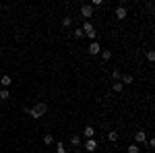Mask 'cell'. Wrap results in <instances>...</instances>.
Returning <instances> with one entry per match:
<instances>
[{
    "label": "cell",
    "mask_w": 155,
    "mask_h": 153,
    "mask_svg": "<svg viewBox=\"0 0 155 153\" xmlns=\"http://www.w3.org/2000/svg\"><path fill=\"white\" fill-rule=\"evenodd\" d=\"M147 145H149V147L153 149V147H155V139H147Z\"/></svg>",
    "instance_id": "24"
},
{
    "label": "cell",
    "mask_w": 155,
    "mask_h": 153,
    "mask_svg": "<svg viewBox=\"0 0 155 153\" xmlns=\"http://www.w3.org/2000/svg\"><path fill=\"white\" fill-rule=\"evenodd\" d=\"M99 54H101V58H104V60L112 58V50H104V48H101V52H99Z\"/></svg>",
    "instance_id": "14"
},
{
    "label": "cell",
    "mask_w": 155,
    "mask_h": 153,
    "mask_svg": "<svg viewBox=\"0 0 155 153\" xmlns=\"http://www.w3.org/2000/svg\"><path fill=\"white\" fill-rule=\"evenodd\" d=\"M83 137L85 139H95V128H93V126H85L83 128Z\"/></svg>",
    "instance_id": "9"
},
{
    "label": "cell",
    "mask_w": 155,
    "mask_h": 153,
    "mask_svg": "<svg viewBox=\"0 0 155 153\" xmlns=\"http://www.w3.org/2000/svg\"><path fill=\"white\" fill-rule=\"evenodd\" d=\"M145 141H147V132H145V130H137V132H134V143H137V145H143Z\"/></svg>",
    "instance_id": "7"
},
{
    "label": "cell",
    "mask_w": 155,
    "mask_h": 153,
    "mask_svg": "<svg viewBox=\"0 0 155 153\" xmlns=\"http://www.w3.org/2000/svg\"><path fill=\"white\" fill-rule=\"evenodd\" d=\"M112 89H114L116 93H120V91L124 89V85H122V83H120V81H116V83H114V85H112Z\"/></svg>",
    "instance_id": "16"
},
{
    "label": "cell",
    "mask_w": 155,
    "mask_h": 153,
    "mask_svg": "<svg viewBox=\"0 0 155 153\" xmlns=\"http://www.w3.org/2000/svg\"><path fill=\"white\" fill-rule=\"evenodd\" d=\"M132 81H134V77H132V75H122V77H120V83H122V85H124V83H126V85H130Z\"/></svg>",
    "instance_id": "11"
},
{
    "label": "cell",
    "mask_w": 155,
    "mask_h": 153,
    "mask_svg": "<svg viewBox=\"0 0 155 153\" xmlns=\"http://www.w3.org/2000/svg\"><path fill=\"white\" fill-rule=\"evenodd\" d=\"M81 143H83V141H81L79 135H72V137H71V145H72V147H81Z\"/></svg>",
    "instance_id": "12"
},
{
    "label": "cell",
    "mask_w": 155,
    "mask_h": 153,
    "mask_svg": "<svg viewBox=\"0 0 155 153\" xmlns=\"http://www.w3.org/2000/svg\"><path fill=\"white\" fill-rule=\"evenodd\" d=\"M11 83H12L11 75H2V79H0V87H2V89H8V87H11Z\"/></svg>",
    "instance_id": "8"
},
{
    "label": "cell",
    "mask_w": 155,
    "mask_h": 153,
    "mask_svg": "<svg viewBox=\"0 0 155 153\" xmlns=\"http://www.w3.org/2000/svg\"><path fill=\"white\" fill-rule=\"evenodd\" d=\"M74 37H77V39H83V37H85V33H83V29H81V27H77V31H74Z\"/></svg>",
    "instance_id": "18"
},
{
    "label": "cell",
    "mask_w": 155,
    "mask_h": 153,
    "mask_svg": "<svg viewBox=\"0 0 155 153\" xmlns=\"http://www.w3.org/2000/svg\"><path fill=\"white\" fill-rule=\"evenodd\" d=\"M11 97V91L8 89H0V99H8Z\"/></svg>",
    "instance_id": "17"
},
{
    "label": "cell",
    "mask_w": 155,
    "mask_h": 153,
    "mask_svg": "<svg viewBox=\"0 0 155 153\" xmlns=\"http://www.w3.org/2000/svg\"><path fill=\"white\" fill-rule=\"evenodd\" d=\"M110 77H112V81H120V77H122V75H120V71H112Z\"/></svg>",
    "instance_id": "20"
},
{
    "label": "cell",
    "mask_w": 155,
    "mask_h": 153,
    "mask_svg": "<svg viewBox=\"0 0 155 153\" xmlns=\"http://www.w3.org/2000/svg\"><path fill=\"white\" fill-rule=\"evenodd\" d=\"M87 50H89V54H91V56H97V54L101 52V46H99V42L95 39V42H91V44H89Z\"/></svg>",
    "instance_id": "6"
},
{
    "label": "cell",
    "mask_w": 155,
    "mask_h": 153,
    "mask_svg": "<svg viewBox=\"0 0 155 153\" xmlns=\"http://www.w3.org/2000/svg\"><path fill=\"white\" fill-rule=\"evenodd\" d=\"M118 139H120V135L116 130H110V132H107V141L110 143H118Z\"/></svg>",
    "instance_id": "10"
},
{
    "label": "cell",
    "mask_w": 155,
    "mask_h": 153,
    "mask_svg": "<svg viewBox=\"0 0 155 153\" xmlns=\"http://www.w3.org/2000/svg\"><path fill=\"white\" fill-rule=\"evenodd\" d=\"M74 153H85V151H81V149H74Z\"/></svg>",
    "instance_id": "25"
},
{
    "label": "cell",
    "mask_w": 155,
    "mask_h": 153,
    "mask_svg": "<svg viewBox=\"0 0 155 153\" xmlns=\"http://www.w3.org/2000/svg\"><path fill=\"white\" fill-rule=\"evenodd\" d=\"M62 25H64V27H71L72 25V17H64V19H62Z\"/></svg>",
    "instance_id": "19"
},
{
    "label": "cell",
    "mask_w": 155,
    "mask_h": 153,
    "mask_svg": "<svg viewBox=\"0 0 155 153\" xmlns=\"http://www.w3.org/2000/svg\"><path fill=\"white\" fill-rule=\"evenodd\" d=\"M25 112H27V116H31L33 120H39V118H41L44 114H46V112H48V106H46L44 101H37L33 108H27Z\"/></svg>",
    "instance_id": "1"
},
{
    "label": "cell",
    "mask_w": 155,
    "mask_h": 153,
    "mask_svg": "<svg viewBox=\"0 0 155 153\" xmlns=\"http://www.w3.org/2000/svg\"><path fill=\"white\" fill-rule=\"evenodd\" d=\"M56 153H66V149H64V145H62V143L56 145Z\"/></svg>",
    "instance_id": "22"
},
{
    "label": "cell",
    "mask_w": 155,
    "mask_h": 153,
    "mask_svg": "<svg viewBox=\"0 0 155 153\" xmlns=\"http://www.w3.org/2000/svg\"><path fill=\"white\" fill-rule=\"evenodd\" d=\"M0 89H2V87H0Z\"/></svg>",
    "instance_id": "26"
},
{
    "label": "cell",
    "mask_w": 155,
    "mask_h": 153,
    "mask_svg": "<svg viewBox=\"0 0 155 153\" xmlns=\"http://www.w3.org/2000/svg\"><path fill=\"white\" fill-rule=\"evenodd\" d=\"M128 153H141V145H137V143L128 145Z\"/></svg>",
    "instance_id": "13"
},
{
    "label": "cell",
    "mask_w": 155,
    "mask_h": 153,
    "mask_svg": "<svg viewBox=\"0 0 155 153\" xmlns=\"http://www.w3.org/2000/svg\"><path fill=\"white\" fill-rule=\"evenodd\" d=\"M114 15H116V19H118V21H124V19H126V6H124V4H120V6H116V11H114Z\"/></svg>",
    "instance_id": "5"
},
{
    "label": "cell",
    "mask_w": 155,
    "mask_h": 153,
    "mask_svg": "<svg viewBox=\"0 0 155 153\" xmlns=\"http://www.w3.org/2000/svg\"><path fill=\"white\" fill-rule=\"evenodd\" d=\"M83 33H85V37H89L91 42H95V37H97V33H95V27H93V23L91 21H85L83 23Z\"/></svg>",
    "instance_id": "2"
},
{
    "label": "cell",
    "mask_w": 155,
    "mask_h": 153,
    "mask_svg": "<svg viewBox=\"0 0 155 153\" xmlns=\"http://www.w3.org/2000/svg\"><path fill=\"white\" fill-rule=\"evenodd\" d=\"M147 60H149V62H153V60H155V52H153V50H147Z\"/></svg>",
    "instance_id": "21"
},
{
    "label": "cell",
    "mask_w": 155,
    "mask_h": 153,
    "mask_svg": "<svg viewBox=\"0 0 155 153\" xmlns=\"http://www.w3.org/2000/svg\"><path fill=\"white\" fill-rule=\"evenodd\" d=\"M101 4H104L101 0H93V4H91V6H93V8H97V6H101Z\"/></svg>",
    "instance_id": "23"
},
{
    "label": "cell",
    "mask_w": 155,
    "mask_h": 153,
    "mask_svg": "<svg viewBox=\"0 0 155 153\" xmlns=\"http://www.w3.org/2000/svg\"><path fill=\"white\" fill-rule=\"evenodd\" d=\"M52 143H54V137H52L50 132H46V135H44V145H52Z\"/></svg>",
    "instance_id": "15"
},
{
    "label": "cell",
    "mask_w": 155,
    "mask_h": 153,
    "mask_svg": "<svg viewBox=\"0 0 155 153\" xmlns=\"http://www.w3.org/2000/svg\"><path fill=\"white\" fill-rule=\"evenodd\" d=\"M95 149H97V141H95V139H87V141H85L83 151H87V153H95Z\"/></svg>",
    "instance_id": "4"
},
{
    "label": "cell",
    "mask_w": 155,
    "mask_h": 153,
    "mask_svg": "<svg viewBox=\"0 0 155 153\" xmlns=\"http://www.w3.org/2000/svg\"><path fill=\"white\" fill-rule=\"evenodd\" d=\"M81 17H83L85 21H89V19L93 17V6H91V4H83V6H81Z\"/></svg>",
    "instance_id": "3"
}]
</instances>
